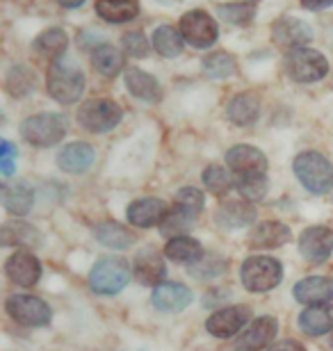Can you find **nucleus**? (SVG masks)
<instances>
[{"mask_svg":"<svg viewBox=\"0 0 333 351\" xmlns=\"http://www.w3.org/2000/svg\"><path fill=\"white\" fill-rule=\"evenodd\" d=\"M192 221H194V217H190L187 213H183V210L179 208H174L172 213L167 215V219L160 223V233L162 235H176V237H181V235H185V230L192 226Z\"/></svg>","mask_w":333,"mask_h":351,"instance_id":"nucleus-40","label":"nucleus"},{"mask_svg":"<svg viewBox=\"0 0 333 351\" xmlns=\"http://www.w3.org/2000/svg\"><path fill=\"white\" fill-rule=\"evenodd\" d=\"M272 39L286 51H297V48H306V44L313 39V27L303 23L301 19L286 16L279 19L272 27Z\"/></svg>","mask_w":333,"mask_h":351,"instance_id":"nucleus-10","label":"nucleus"},{"mask_svg":"<svg viewBox=\"0 0 333 351\" xmlns=\"http://www.w3.org/2000/svg\"><path fill=\"white\" fill-rule=\"evenodd\" d=\"M203 185L210 189L212 194L224 196L231 192V187H236V180L231 178V173L219 165H210L203 171Z\"/></svg>","mask_w":333,"mask_h":351,"instance_id":"nucleus-37","label":"nucleus"},{"mask_svg":"<svg viewBox=\"0 0 333 351\" xmlns=\"http://www.w3.org/2000/svg\"><path fill=\"white\" fill-rule=\"evenodd\" d=\"M226 114L236 125H251L258 121L260 117V101L256 94L251 91H242V94L233 96L229 108H226Z\"/></svg>","mask_w":333,"mask_h":351,"instance_id":"nucleus-23","label":"nucleus"},{"mask_svg":"<svg viewBox=\"0 0 333 351\" xmlns=\"http://www.w3.org/2000/svg\"><path fill=\"white\" fill-rule=\"evenodd\" d=\"M203 73L208 75L212 80H224L229 78V75L236 73V60L231 58L229 53H210L208 58L203 60Z\"/></svg>","mask_w":333,"mask_h":351,"instance_id":"nucleus-35","label":"nucleus"},{"mask_svg":"<svg viewBox=\"0 0 333 351\" xmlns=\"http://www.w3.org/2000/svg\"><path fill=\"white\" fill-rule=\"evenodd\" d=\"M130 280V265L119 256L101 258L89 271V285L98 294H117Z\"/></svg>","mask_w":333,"mask_h":351,"instance_id":"nucleus-3","label":"nucleus"},{"mask_svg":"<svg viewBox=\"0 0 333 351\" xmlns=\"http://www.w3.org/2000/svg\"><path fill=\"white\" fill-rule=\"evenodd\" d=\"M286 71L295 82L310 85V82L322 80L329 73V62L320 51L313 48H297L290 51L286 58Z\"/></svg>","mask_w":333,"mask_h":351,"instance_id":"nucleus-6","label":"nucleus"},{"mask_svg":"<svg viewBox=\"0 0 333 351\" xmlns=\"http://www.w3.org/2000/svg\"><path fill=\"white\" fill-rule=\"evenodd\" d=\"M126 89H128L135 98L146 101V103H158L162 98L160 82L155 80L151 73L141 71V69H135V66L126 71Z\"/></svg>","mask_w":333,"mask_h":351,"instance_id":"nucleus-22","label":"nucleus"},{"mask_svg":"<svg viewBox=\"0 0 333 351\" xmlns=\"http://www.w3.org/2000/svg\"><path fill=\"white\" fill-rule=\"evenodd\" d=\"M151 301L160 313H181L192 304V290L179 283H162L153 290Z\"/></svg>","mask_w":333,"mask_h":351,"instance_id":"nucleus-17","label":"nucleus"},{"mask_svg":"<svg viewBox=\"0 0 333 351\" xmlns=\"http://www.w3.org/2000/svg\"><path fill=\"white\" fill-rule=\"evenodd\" d=\"M67 46H69V37L62 27H48V30L41 32L32 44V48L39 55H44V58H53V60H58L60 55L67 51Z\"/></svg>","mask_w":333,"mask_h":351,"instance_id":"nucleus-32","label":"nucleus"},{"mask_svg":"<svg viewBox=\"0 0 333 351\" xmlns=\"http://www.w3.org/2000/svg\"><path fill=\"white\" fill-rule=\"evenodd\" d=\"M96 237L103 247H110V249H128L135 244V235L130 233L128 228L122 226L117 221H103L96 226Z\"/></svg>","mask_w":333,"mask_h":351,"instance_id":"nucleus-30","label":"nucleus"},{"mask_svg":"<svg viewBox=\"0 0 333 351\" xmlns=\"http://www.w3.org/2000/svg\"><path fill=\"white\" fill-rule=\"evenodd\" d=\"M5 271L12 283L21 287H32L41 278V263L37 261V256L27 254V251H19V254H12L7 258Z\"/></svg>","mask_w":333,"mask_h":351,"instance_id":"nucleus-15","label":"nucleus"},{"mask_svg":"<svg viewBox=\"0 0 333 351\" xmlns=\"http://www.w3.org/2000/svg\"><path fill=\"white\" fill-rule=\"evenodd\" d=\"M169 210H167V203L162 199H153V196H148V199H137L133 201L128 210H126V217H128V221L133 226L137 228H151V226H158L167 219Z\"/></svg>","mask_w":333,"mask_h":351,"instance_id":"nucleus-14","label":"nucleus"},{"mask_svg":"<svg viewBox=\"0 0 333 351\" xmlns=\"http://www.w3.org/2000/svg\"><path fill=\"white\" fill-rule=\"evenodd\" d=\"M269 351H306V349H303L299 342H295V340H281V342H276V345Z\"/></svg>","mask_w":333,"mask_h":351,"instance_id":"nucleus-44","label":"nucleus"},{"mask_svg":"<svg viewBox=\"0 0 333 351\" xmlns=\"http://www.w3.org/2000/svg\"><path fill=\"white\" fill-rule=\"evenodd\" d=\"M219 19H224L231 25H246L251 23L253 14H256V5L249 3H229V5H219L217 7Z\"/></svg>","mask_w":333,"mask_h":351,"instance_id":"nucleus-38","label":"nucleus"},{"mask_svg":"<svg viewBox=\"0 0 333 351\" xmlns=\"http://www.w3.org/2000/svg\"><path fill=\"white\" fill-rule=\"evenodd\" d=\"M165 256L169 261H176V263H196L199 258H203V249L201 244L194 240V237H187V235H181V237H172L165 247Z\"/></svg>","mask_w":333,"mask_h":351,"instance_id":"nucleus-29","label":"nucleus"},{"mask_svg":"<svg viewBox=\"0 0 333 351\" xmlns=\"http://www.w3.org/2000/svg\"><path fill=\"white\" fill-rule=\"evenodd\" d=\"M299 328L306 335H324L333 328V308L308 306L299 315Z\"/></svg>","mask_w":333,"mask_h":351,"instance_id":"nucleus-26","label":"nucleus"},{"mask_svg":"<svg viewBox=\"0 0 333 351\" xmlns=\"http://www.w3.org/2000/svg\"><path fill=\"white\" fill-rule=\"evenodd\" d=\"M122 117V105L110 101V98H91V101L82 103V108L78 110V121L89 132H108L117 128Z\"/></svg>","mask_w":333,"mask_h":351,"instance_id":"nucleus-7","label":"nucleus"},{"mask_svg":"<svg viewBox=\"0 0 333 351\" xmlns=\"http://www.w3.org/2000/svg\"><path fill=\"white\" fill-rule=\"evenodd\" d=\"M96 14L108 23H128L139 14L137 0H96Z\"/></svg>","mask_w":333,"mask_h":351,"instance_id":"nucleus-27","label":"nucleus"},{"mask_svg":"<svg viewBox=\"0 0 333 351\" xmlns=\"http://www.w3.org/2000/svg\"><path fill=\"white\" fill-rule=\"evenodd\" d=\"M7 315L23 326H46L51 322V308L44 299L32 294H14L7 299Z\"/></svg>","mask_w":333,"mask_h":351,"instance_id":"nucleus-8","label":"nucleus"},{"mask_svg":"<svg viewBox=\"0 0 333 351\" xmlns=\"http://www.w3.org/2000/svg\"><path fill=\"white\" fill-rule=\"evenodd\" d=\"M295 176L308 192L327 194L333 187V167L322 153L306 151L295 158Z\"/></svg>","mask_w":333,"mask_h":351,"instance_id":"nucleus-2","label":"nucleus"},{"mask_svg":"<svg viewBox=\"0 0 333 351\" xmlns=\"http://www.w3.org/2000/svg\"><path fill=\"white\" fill-rule=\"evenodd\" d=\"M292 240V233L281 221H263L249 233V244L256 249H276Z\"/></svg>","mask_w":333,"mask_h":351,"instance_id":"nucleus-20","label":"nucleus"},{"mask_svg":"<svg viewBox=\"0 0 333 351\" xmlns=\"http://www.w3.org/2000/svg\"><path fill=\"white\" fill-rule=\"evenodd\" d=\"M122 46H124L126 55H130V58H139V60L146 58L148 51H151V44H148V39L141 32H137V30L124 34Z\"/></svg>","mask_w":333,"mask_h":351,"instance_id":"nucleus-41","label":"nucleus"},{"mask_svg":"<svg viewBox=\"0 0 333 351\" xmlns=\"http://www.w3.org/2000/svg\"><path fill=\"white\" fill-rule=\"evenodd\" d=\"M34 194L25 182H16V185H5L3 187V206L10 215L23 217L32 210Z\"/></svg>","mask_w":333,"mask_h":351,"instance_id":"nucleus-28","label":"nucleus"},{"mask_svg":"<svg viewBox=\"0 0 333 351\" xmlns=\"http://www.w3.org/2000/svg\"><path fill=\"white\" fill-rule=\"evenodd\" d=\"M240 278L249 292H269L281 283L283 267L272 256H251L242 263Z\"/></svg>","mask_w":333,"mask_h":351,"instance_id":"nucleus-4","label":"nucleus"},{"mask_svg":"<svg viewBox=\"0 0 333 351\" xmlns=\"http://www.w3.org/2000/svg\"><path fill=\"white\" fill-rule=\"evenodd\" d=\"M226 165L236 176H256L267 171L265 153L249 144H238L226 153Z\"/></svg>","mask_w":333,"mask_h":351,"instance_id":"nucleus-11","label":"nucleus"},{"mask_svg":"<svg viewBox=\"0 0 333 351\" xmlns=\"http://www.w3.org/2000/svg\"><path fill=\"white\" fill-rule=\"evenodd\" d=\"M246 322H249V308L231 306L212 315L205 328H208V333L215 335V338H233L236 333L242 331Z\"/></svg>","mask_w":333,"mask_h":351,"instance_id":"nucleus-13","label":"nucleus"},{"mask_svg":"<svg viewBox=\"0 0 333 351\" xmlns=\"http://www.w3.org/2000/svg\"><path fill=\"white\" fill-rule=\"evenodd\" d=\"M183 44H185V39H183L181 30H176V27H172V25L155 27L153 48L162 55V58H179V55L183 53Z\"/></svg>","mask_w":333,"mask_h":351,"instance_id":"nucleus-33","label":"nucleus"},{"mask_svg":"<svg viewBox=\"0 0 333 351\" xmlns=\"http://www.w3.org/2000/svg\"><path fill=\"white\" fill-rule=\"evenodd\" d=\"M67 128H69V123L62 114H55V112H41V114L27 117L25 121L21 123V137L32 146L48 149V146H55L65 139Z\"/></svg>","mask_w":333,"mask_h":351,"instance_id":"nucleus-1","label":"nucleus"},{"mask_svg":"<svg viewBox=\"0 0 333 351\" xmlns=\"http://www.w3.org/2000/svg\"><path fill=\"white\" fill-rule=\"evenodd\" d=\"M135 271H137V278L146 285H162L167 276V267H165V258L155 251H141V254L135 258Z\"/></svg>","mask_w":333,"mask_h":351,"instance_id":"nucleus-24","label":"nucleus"},{"mask_svg":"<svg viewBox=\"0 0 333 351\" xmlns=\"http://www.w3.org/2000/svg\"><path fill=\"white\" fill-rule=\"evenodd\" d=\"M3 244L5 247H25V249H37L41 244V235L39 230L30 226L25 221H7L3 230Z\"/></svg>","mask_w":333,"mask_h":351,"instance_id":"nucleus-25","label":"nucleus"},{"mask_svg":"<svg viewBox=\"0 0 333 351\" xmlns=\"http://www.w3.org/2000/svg\"><path fill=\"white\" fill-rule=\"evenodd\" d=\"M205 206V196L201 189H196V187H183L176 192V199H174V208H179L183 210V213H187L190 217H194L196 219V215L201 213Z\"/></svg>","mask_w":333,"mask_h":351,"instance_id":"nucleus-39","label":"nucleus"},{"mask_svg":"<svg viewBox=\"0 0 333 351\" xmlns=\"http://www.w3.org/2000/svg\"><path fill=\"white\" fill-rule=\"evenodd\" d=\"M94 160H96V153L89 144L73 142L60 151L58 165H60V169L67 173H82L94 165Z\"/></svg>","mask_w":333,"mask_h":351,"instance_id":"nucleus-21","label":"nucleus"},{"mask_svg":"<svg viewBox=\"0 0 333 351\" xmlns=\"http://www.w3.org/2000/svg\"><path fill=\"white\" fill-rule=\"evenodd\" d=\"M331 5H333V0H301L303 10H310V12L327 10V7H331Z\"/></svg>","mask_w":333,"mask_h":351,"instance_id":"nucleus-43","label":"nucleus"},{"mask_svg":"<svg viewBox=\"0 0 333 351\" xmlns=\"http://www.w3.org/2000/svg\"><path fill=\"white\" fill-rule=\"evenodd\" d=\"M84 0H60L62 7H67V10H76V7H80Z\"/></svg>","mask_w":333,"mask_h":351,"instance_id":"nucleus-45","label":"nucleus"},{"mask_svg":"<svg viewBox=\"0 0 333 351\" xmlns=\"http://www.w3.org/2000/svg\"><path fill=\"white\" fill-rule=\"evenodd\" d=\"M91 64H94L98 73L112 78V75H117L124 69V55L112 44H98L91 51Z\"/></svg>","mask_w":333,"mask_h":351,"instance_id":"nucleus-31","label":"nucleus"},{"mask_svg":"<svg viewBox=\"0 0 333 351\" xmlns=\"http://www.w3.org/2000/svg\"><path fill=\"white\" fill-rule=\"evenodd\" d=\"M276 333H279V324H276L274 317H258L256 322H251V326L236 340V349L260 351L276 338Z\"/></svg>","mask_w":333,"mask_h":351,"instance_id":"nucleus-16","label":"nucleus"},{"mask_svg":"<svg viewBox=\"0 0 333 351\" xmlns=\"http://www.w3.org/2000/svg\"><path fill=\"white\" fill-rule=\"evenodd\" d=\"M215 221H217V226H222L226 230L251 226V223L256 221V208L244 199L242 201H226L217 208Z\"/></svg>","mask_w":333,"mask_h":351,"instance_id":"nucleus-19","label":"nucleus"},{"mask_svg":"<svg viewBox=\"0 0 333 351\" xmlns=\"http://www.w3.org/2000/svg\"><path fill=\"white\" fill-rule=\"evenodd\" d=\"M236 187L242 194L244 201H263L267 194V178L265 173L256 176H236Z\"/></svg>","mask_w":333,"mask_h":351,"instance_id":"nucleus-36","label":"nucleus"},{"mask_svg":"<svg viewBox=\"0 0 333 351\" xmlns=\"http://www.w3.org/2000/svg\"><path fill=\"white\" fill-rule=\"evenodd\" d=\"M46 85H48V94H51L55 101L62 105H71L82 96L84 73L78 66L65 64V62L58 60L51 69H48Z\"/></svg>","mask_w":333,"mask_h":351,"instance_id":"nucleus-5","label":"nucleus"},{"mask_svg":"<svg viewBox=\"0 0 333 351\" xmlns=\"http://www.w3.org/2000/svg\"><path fill=\"white\" fill-rule=\"evenodd\" d=\"M14 158H16V149L7 139H3L0 142V169H3L5 176L14 173Z\"/></svg>","mask_w":333,"mask_h":351,"instance_id":"nucleus-42","label":"nucleus"},{"mask_svg":"<svg viewBox=\"0 0 333 351\" xmlns=\"http://www.w3.org/2000/svg\"><path fill=\"white\" fill-rule=\"evenodd\" d=\"M181 34L190 46L194 48H210L217 41V21L205 10H192L183 14L181 19Z\"/></svg>","mask_w":333,"mask_h":351,"instance_id":"nucleus-9","label":"nucleus"},{"mask_svg":"<svg viewBox=\"0 0 333 351\" xmlns=\"http://www.w3.org/2000/svg\"><path fill=\"white\" fill-rule=\"evenodd\" d=\"M34 87H37V75H34L30 66L16 64L10 69V73H7V91L14 98H23L27 94H32Z\"/></svg>","mask_w":333,"mask_h":351,"instance_id":"nucleus-34","label":"nucleus"},{"mask_svg":"<svg viewBox=\"0 0 333 351\" xmlns=\"http://www.w3.org/2000/svg\"><path fill=\"white\" fill-rule=\"evenodd\" d=\"M295 299L306 306H327L333 299V278L308 276L295 285Z\"/></svg>","mask_w":333,"mask_h":351,"instance_id":"nucleus-18","label":"nucleus"},{"mask_svg":"<svg viewBox=\"0 0 333 351\" xmlns=\"http://www.w3.org/2000/svg\"><path fill=\"white\" fill-rule=\"evenodd\" d=\"M301 256L310 263H324L333 254V230L327 226H310L299 237Z\"/></svg>","mask_w":333,"mask_h":351,"instance_id":"nucleus-12","label":"nucleus"}]
</instances>
